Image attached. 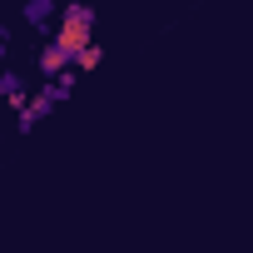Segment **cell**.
Listing matches in <instances>:
<instances>
[{"label": "cell", "mask_w": 253, "mask_h": 253, "mask_svg": "<svg viewBox=\"0 0 253 253\" xmlns=\"http://www.w3.org/2000/svg\"><path fill=\"white\" fill-rule=\"evenodd\" d=\"M50 40L65 50V55H75V50H84L89 40H94V10L84 5V0H70V5H60V15H55V30H50Z\"/></svg>", "instance_id": "6da1fadb"}, {"label": "cell", "mask_w": 253, "mask_h": 253, "mask_svg": "<svg viewBox=\"0 0 253 253\" xmlns=\"http://www.w3.org/2000/svg\"><path fill=\"white\" fill-rule=\"evenodd\" d=\"M55 104H60V94H55V89L45 84V89H40V94H30V99H25V109L15 114V129H20V134H30L35 124H40V119H45V114L55 109Z\"/></svg>", "instance_id": "7a4b0ae2"}, {"label": "cell", "mask_w": 253, "mask_h": 253, "mask_svg": "<svg viewBox=\"0 0 253 253\" xmlns=\"http://www.w3.org/2000/svg\"><path fill=\"white\" fill-rule=\"evenodd\" d=\"M20 15H25V25H30V30L50 35V30H55V15H60V5H55V0H25V5H20Z\"/></svg>", "instance_id": "3957f363"}, {"label": "cell", "mask_w": 253, "mask_h": 253, "mask_svg": "<svg viewBox=\"0 0 253 253\" xmlns=\"http://www.w3.org/2000/svg\"><path fill=\"white\" fill-rule=\"evenodd\" d=\"M35 70L45 75V80H55V75H65L70 70V55L55 45V40H45V50H40V60H35Z\"/></svg>", "instance_id": "277c9868"}, {"label": "cell", "mask_w": 253, "mask_h": 253, "mask_svg": "<svg viewBox=\"0 0 253 253\" xmlns=\"http://www.w3.org/2000/svg\"><path fill=\"white\" fill-rule=\"evenodd\" d=\"M0 99H5L15 114L25 109V99H30V94H25V80H20V70H5V75H0Z\"/></svg>", "instance_id": "5b68a950"}, {"label": "cell", "mask_w": 253, "mask_h": 253, "mask_svg": "<svg viewBox=\"0 0 253 253\" xmlns=\"http://www.w3.org/2000/svg\"><path fill=\"white\" fill-rule=\"evenodd\" d=\"M99 60H104V50H99V40H89L84 50H75V55H70V65H75L80 75H84V70H99Z\"/></svg>", "instance_id": "8992f818"}, {"label": "cell", "mask_w": 253, "mask_h": 253, "mask_svg": "<svg viewBox=\"0 0 253 253\" xmlns=\"http://www.w3.org/2000/svg\"><path fill=\"white\" fill-rule=\"evenodd\" d=\"M5 45H10V30H5V25H0V60H5Z\"/></svg>", "instance_id": "52a82bcc"}]
</instances>
